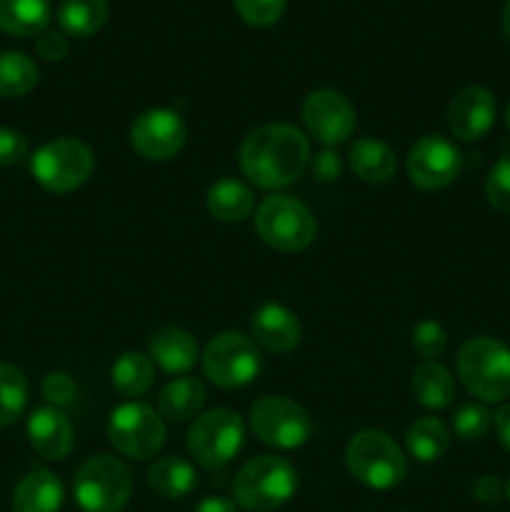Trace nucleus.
<instances>
[{
  "label": "nucleus",
  "mask_w": 510,
  "mask_h": 512,
  "mask_svg": "<svg viewBox=\"0 0 510 512\" xmlns=\"http://www.w3.org/2000/svg\"><path fill=\"white\" fill-rule=\"evenodd\" d=\"M238 160L255 188L278 190L303 175L310 160V143L295 125L268 123L245 135Z\"/></svg>",
  "instance_id": "f257e3e1"
},
{
  "label": "nucleus",
  "mask_w": 510,
  "mask_h": 512,
  "mask_svg": "<svg viewBox=\"0 0 510 512\" xmlns=\"http://www.w3.org/2000/svg\"><path fill=\"white\" fill-rule=\"evenodd\" d=\"M298 490V473L278 455H258L235 473L233 498L248 512H273L283 508Z\"/></svg>",
  "instance_id": "f03ea898"
},
{
  "label": "nucleus",
  "mask_w": 510,
  "mask_h": 512,
  "mask_svg": "<svg viewBox=\"0 0 510 512\" xmlns=\"http://www.w3.org/2000/svg\"><path fill=\"white\" fill-rule=\"evenodd\" d=\"M350 475L365 488L390 490L408 475V460L393 438L383 430H360L345 448Z\"/></svg>",
  "instance_id": "7ed1b4c3"
},
{
  "label": "nucleus",
  "mask_w": 510,
  "mask_h": 512,
  "mask_svg": "<svg viewBox=\"0 0 510 512\" xmlns=\"http://www.w3.org/2000/svg\"><path fill=\"white\" fill-rule=\"evenodd\" d=\"M458 375L483 403L510 398V348L495 338H470L458 353Z\"/></svg>",
  "instance_id": "20e7f679"
},
{
  "label": "nucleus",
  "mask_w": 510,
  "mask_h": 512,
  "mask_svg": "<svg viewBox=\"0 0 510 512\" xmlns=\"http://www.w3.org/2000/svg\"><path fill=\"white\" fill-rule=\"evenodd\" d=\"M75 503L83 512H120L133 495V475L113 455H93L75 473Z\"/></svg>",
  "instance_id": "39448f33"
},
{
  "label": "nucleus",
  "mask_w": 510,
  "mask_h": 512,
  "mask_svg": "<svg viewBox=\"0 0 510 512\" xmlns=\"http://www.w3.org/2000/svg\"><path fill=\"white\" fill-rule=\"evenodd\" d=\"M255 230L260 240L280 253H300L318 233L313 213L293 195H270L255 210Z\"/></svg>",
  "instance_id": "423d86ee"
},
{
  "label": "nucleus",
  "mask_w": 510,
  "mask_h": 512,
  "mask_svg": "<svg viewBox=\"0 0 510 512\" xmlns=\"http://www.w3.org/2000/svg\"><path fill=\"white\" fill-rule=\"evenodd\" d=\"M93 150L78 138H55L40 145L30 158V173L50 193H73L93 175Z\"/></svg>",
  "instance_id": "0eeeda50"
},
{
  "label": "nucleus",
  "mask_w": 510,
  "mask_h": 512,
  "mask_svg": "<svg viewBox=\"0 0 510 512\" xmlns=\"http://www.w3.org/2000/svg\"><path fill=\"white\" fill-rule=\"evenodd\" d=\"M245 425L235 410L215 408L198 415L188 430V453L205 470H220L240 453Z\"/></svg>",
  "instance_id": "6e6552de"
},
{
  "label": "nucleus",
  "mask_w": 510,
  "mask_h": 512,
  "mask_svg": "<svg viewBox=\"0 0 510 512\" xmlns=\"http://www.w3.org/2000/svg\"><path fill=\"white\" fill-rule=\"evenodd\" d=\"M203 373L218 388H243L250 385L260 373V350L253 338L243 333H220L205 345Z\"/></svg>",
  "instance_id": "1a4fd4ad"
},
{
  "label": "nucleus",
  "mask_w": 510,
  "mask_h": 512,
  "mask_svg": "<svg viewBox=\"0 0 510 512\" xmlns=\"http://www.w3.org/2000/svg\"><path fill=\"white\" fill-rule=\"evenodd\" d=\"M250 428L255 438L280 450L300 448L313 435L308 410L285 395H265L250 408Z\"/></svg>",
  "instance_id": "9d476101"
},
{
  "label": "nucleus",
  "mask_w": 510,
  "mask_h": 512,
  "mask_svg": "<svg viewBox=\"0 0 510 512\" xmlns=\"http://www.w3.org/2000/svg\"><path fill=\"white\" fill-rule=\"evenodd\" d=\"M108 440L125 458H155L165 445V423L148 405L125 403L110 413Z\"/></svg>",
  "instance_id": "9b49d317"
},
{
  "label": "nucleus",
  "mask_w": 510,
  "mask_h": 512,
  "mask_svg": "<svg viewBox=\"0 0 510 512\" xmlns=\"http://www.w3.org/2000/svg\"><path fill=\"white\" fill-rule=\"evenodd\" d=\"M188 128L183 118L170 108H153L140 113L130 125V145L145 160H163L175 158L183 150Z\"/></svg>",
  "instance_id": "f8f14e48"
},
{
  "label": "nucleus",
  "mask_w": 510,
  "mask_h": 512,
  "mask_svg": "<svg viewBox=\"0 0 510 512\" xmlns=\"http://www.w3.org/2000/svg\"><path fill=\"white\" fill-rule=\"evenodd\" d=\"M303 123L310 138L323 143L325 148L345 143L355 133V108L343 93L333 88H320L305 98Z\"/></svg>",
  "instance_id": "ddd939ff"
},
{
  "label": "nucleus",
  "mask_w": 510,
  "mask_h": 512,
  "mask_svg": "<svg viewBox=\"0 0 510 512\" xmlns=\"http://www.w3.org/2000/svg\"><path fill=\"white\" fill-rule=\"evenodd\" d=\"M410 183L423 190H440L455 183L463 170V155L443 135H425L408 153Z\"/></svg>",
  "instance_id": "4468645a"
},
{
  "label": "nucleus",
  "mask_w": 510,
  "mask_h": 512,
  "mask_svg": "<svg viewBox=\"0 0 510 512\" xmlns=\"http://www.w3.org/2000/svg\"><path fill=\"white\" fill-rule=\"evenodd\" d=\"M495 113H498V105H495L493 93L483 85H470L450 100L448 128L463 143H475L490 133L495 125Z\"/></svg>",
  "instance_id": "2eb2a0df"
},
{
  "label": "nucleus",
  "mask_w": 510,
  "mask_h": 512,
  "mask_svg": "<svg viewBox=\"0 0 510 512\" xmlns=\"http://www.w3.org/2000/svg\"><path fill=\"white\" fill-rule=\"evenodd\" d=\"M250 330H253L255 345L273 355H285L295 350L300 343V335H303L298 315L278 303L260 305L250 320Z\"/></svg>",
  "instance_id": "dca6fc26"
},
{
  "label": "nucleus",
  "mask_w": 510,
  "mask_h": 512,
  "mask_svg": "<svg viewBox=\"0 0 510 512\" xmlns=\"http://www.w3.org/2000/svg\"><path fill=\"white\" fill-rule=\"evenodd\" d=\"M28 440L45 460H65L73 450V423L58 408H38L28 418Z\"/></svg>",
  "instance_id": "f3484780"
},
{
  "label": "nucleus",
  "mask_w": 510,
  "mask_h": 512,
  "mask_svg": "<svg viewBox=\"0 0 510 512\" xmlns=\"http://www.w3.org/2000/svg\"><path fill=\"white\" fill-rule=\"evenodd\" d=\"M148 355L160 370L170 375L188 373L200 360V348L195 335L183 328H163L153 333L148 345Z\"/></svg>",
  "instance_id": "a211bd4d"
},
{
  "label": "nucleus",
  "mask_w": 510,
  "mask_h": 512,
  "mask_svg": "<svg viewBox=\"0 0 510 512\" xmlns=\"http://www.w3.org/2000/svg\"><path fill=\"white\" fill-rule=\"evenodd\" d=\"M63 483L55 473L35 468L20 478L13 490L15 512H58L63 508Z\"/></svg>",
  "instance_id": "6ab92c4d"
},
{
  "label": "nucleus",
  "mask_w": 510,
  "mask_h": 512,
  "mask_svg": "<svg viewBox=\"0 0 510 512\" xmlns=\"http://www.w3.org/2000/svg\"><path fill=\"white\" fill-rule=\"evenodd\" d=\"M350 170L358 175L363 183L383 185L398 170V160H395V150L388 143L378 138H360L350 145L348 153Z\"/></svg>",
  "instance_id": "aec40b11"
},
{
  "label": "nucleus",
  "mask_w": 510,
  "mask_h": 512,
  "mask_svg": "<svg viewBox=\"0 0 510 512\" xmlns=\"http://www.w3.org/2000/svg\"><path fill=\"white\" fill-rule=\"evenodd\" d=\"M415 400L423 408L443 410L453 405L455 400V380L445 365L438 360H423L418 368L413 370V380H410Z\"/></svg>",
  "instance_id": "412c9836"
},
{
  "label": "nucleus",
  "mask_w": 510,
  "mask_h": 512,
  "mask_svg": "<svg viewBox=\"0 0 510 512\" xmlns=\"http://www.w3.org/2000/svg\"><path fill=\"white\" fill-rule=\"evenodd\" d=\"M208 213L220 223H240L253 213V190L235 178H223L208 188Z\"/></svg>",
  "instance_id": "4be33fe9"
},
{
  "label": "nucleus",
  "mask_w": 510,
  "mask_h": 512,
  "mask_svg": "<svg viewBox=\"0 0 510 512\" xmlns=\"http://www.w3.org/2000/svg\"><path fill=\"white\" fill-rule=\"evenodd\" d=\"M205 385L200 378H185L170 380L158 395V410L163 418L173 420V423H185V420L195 418L205 403Z\"/></svg>",
  "instance_id": "5701e85b"
},
{
  "label": "nucleus",
  "mask_w": 510,
  "mask_h": 512,
  "mask_svg": "<svg viewBox=\"0 0 510 512\" xmlns=\"http://www.w3.org/2000/svg\"><path fill=\"white\" fill-rule=\"evenodd\" d=\"M50 15V0H0V30L15 38L43 33Z\"/></svg>",
  "instance_id": "b1692460"
},
{
  "label": "nucleus",
  "mask_w": 510,
  "mask_h": 512,
  "mask_svg": "<svg viewBox=\"0 0 510 512\" xmlns=\"http://www.w3.org/2000/svg\"><path fill=\"white\" fill-rule=\"evenodd\" d=\"M148 485L153 493H158L165 500H180L190 495L198 485V475L188 460L178 458V455H168L150 465L148 470Z\"/></svg>",
  "instance_id": "393cba45"
},
{
  "label": "nucleus",
  "mask_w": 510,
  "mask_h": 512,
  "mask_svg": "<svg viewBox=\"0 0 510 512\" xmlns=\"http://www.w3.org/2000/svg\"><path fill=\"white\" fill-rule=\"evenodd\" d=\"M408 453L418 463H438L450 448V430L438 418H420L405 433Z\"/></svg>",
  "instance_id": "a878e982"
},
{
  "label": "nucleus",
  "mask_w": 510,
  "mask_h": 512,
  "mask_svg": "<svg viewBox=\"0 0 510 512\" xmlns=\"http://www.w3.org/2000/svg\"><path fill=\"white\" fill-rule=\"evenodd\" d=\"M153 375V360L138 350H128V353L120 355L110 370L113 388L125 398H140L143 393H148L150 385H153Z\"/></svg>",
  "instance_id": "bb28decb"
},
{
  "label": "nucleus",
  "mask_w": 510,
  "mask_h": 512,
  "mask_svg": "<svg viewBox=\"0 0 510 512\" xmlns=\"http://www.w3.org/2000/svg\"><path fill=\"white\" fill-rule=\"evenodd\" d=\"M108 20L105 0H63L58 8V25L65 35L90 38L98 33Z\"/></svg>",
  "instance_id": "cd10ccee"
},
{
  "label": "nucleus",
  "mask_w": 510,
  "mask_h": 512,
  "mask_svg": "<svg viewBox=\"0 0 510 512\" xmlns=\"http://www.w3.org/2000/svg\"><path fill=\"white\" fill-rule=\"evenodd\" d=\"M38 65L18 50L0 53V98H23L38 85Z\"/></svg>",
  "instance_id": "c85d7f7f"
},
{
  "label": "nucleus",
  "mask_w": 510,
  "mask_h": 512,
  "mask_svg": "<svg viewBox=\"0 0 510 512\" xmlns=\"http://www.w3.org/2000/svg\"><path fill=\"white\" fill-rule=\"evenodd\" d=\"M28 405V380L15 365L0 363V428H8Z\"/></svg>",
  "instance_id": "c756f323"
},
{
  "label": "nucleus",
  "mask_w": 510,
  "mask_h": 512,
  "mask_svg": "<svg viewBox=\"0 0 510 512\" xmlns=\"http://www.w3.org/2000/svg\"><path fill=\"white\" fill-rule=\"evenodd\" d=\"M493 425V415L478 403H468L460 405L458 413L453 418V430L460 440L465 443H473V440H480Z\"/></svg>",
  "instance_id": "7c9ffc66"
},
{
  "label": "nucleus",
  "mask_w": 510,
  "mask_h": 512,
  "mask_svg": "<svg viewBox=\"0 0 510 512\" xmlns=\"http://www.w3.org/2000/svg\"><path fill=\"white\" fill-rule=\"evenodd\" d=\"M233 3L245 23L255 25V28H268V25L278 23L288 0H233Z\"/></svg>",
  "instance_id": "2f4dec72"
},
{
  "label": "nucleus",
  "mask_w": 510,
  "mask_h": 512,
  "mask_svg": "<svg viewBox=\"0 0 510 512\" xmlns=\"http://www.w3.org/2000/svg\"><path fill=\"white\" fill-rule=\"evenodd\" d=\"M448 345V333L438 320H423L413 328V348L423 360H435Z\"/></svg>",
  "instance_id": "473e14b6"
},
{
  "label": "nucleus",
  "mask_w": 510,
  "mask_h": 512,
  "mask_svg": "<svg viewBox=\"0 0 510 512\" xmlns=\"http://www.w3.org/2000/svg\"><path fill=\"white\" fill-rule=\"evenodd\" d=\"M485 195L498 213L510 215V153H505L490 170L485 180Z\"/></svg>",
  "instance_id": "72a5a7b5"
},
{
  "label": "nucleus",
  "mask_w": 510,
  "mask_h": 512,
  "mask_svg": "<svg viewBox=\"0 0 510 512\" xmlns=\"http://www.w3.org/2000/svg\"><path fill=\"white\" fill-rule=\"evenodd\" d=\"M40 393L48 400L50 408L60 410L73 403L75 395H78V385H75V380L68 373H50L45 375L43 385H40Z\"/></svg>",
  "instance_id": "f704fd0d"
},
{
  "label": "nucleus",
  "mask_w": 510,
  "mask_h": 512,
  "mask_svg": "<svg viewBox=\"0 0 510 512\" xmlns=\"http://www.w3.org/2000/svg\"><path fill=\"white\" fill-rule=\"evenodd\" d=\"M28 155V140L20 130L0 125V168L20 163Z\"/></svg>",
  "instance_id": "c9c22d12"
},
{
  "label": "nucleus",
  "mask_w": 510,
  "mask_h": 512,
  "mask_svg": "<svg viewBox=\"0 0 510 512\" xmlns=\"http://www.w3.org/2000/svg\"><path fill=\"white\" fill-rule=\"evenodd\" d=\"M310 173L318 183H335L343 175V158L333 148L320 150L310 163Z\"/></svg>",
  "instance_id": "e433bc0d"
},
{
  "label": "nucleus",
  "mask_w": 510,
  "mask_h": 512,
  "mask_svg": "<svg viewBox=\"0 0 510 512\" xmlns=\"http://www.w3.org/2000/svg\"><path fill=\"white\" fill-rule=\"evenodd\" d=\"M35 50H38L40 58L50 60V63H58V60H63L68 55V40L58 30L45 28L43 33L35 35Z\"/></svg>",
  "instance_id": "4c0bfd02"
},
{
  "label": "nucleus",
  "mask_w": 510,
  "mask_h": 512,
  "mask_svg": "<svg viewBox=\"0 0 510 512\" xmlns=\"http://www.w3.org/2000/svg\"><path fill=\"white\" fill-rule=\"evenodd\" d=\"M503 493H505V485L500 483L495 475H480V478L473 483V498L478 500V503L495 505L500 503Z\"/></svg>",
  "instance_id": "58836bf2"
},
{
  "label": "nucleus",
  "mask_w": 510,
  "mask_h": 512,
  "mask_svg": "<svg viewBox=\"0 0 510 512\" xmlns=\"http://www.w3.org/2000/svg\"><path fill=\"white\" fill-rule=\"evenodd\" d=\"M493 423H495V433H498L500 443L510 450V405H503V408L493 415Z\"/></svg>",
  "instance_id": "ea45409f"
},
{
  "label": "nucleus",
  "mask_w": 510,
  "mask_h": 512,
  "mask_svg": "<svg viewBox=\"0 0 510 512\" xmlns=\"http://www.w3.org/2000/svg\"><path fill=\"white\" fill-rule=\"evenodd\" d=\"M195 512H238V508H235L233 500L220 498V495H213V498L200 500Z\"/></svg>",
  "instance_id": "a19ab883"
},
{
  "label": "nucleus",
  "mask_w": 510,
  "mask_h": 512,
  "mask_svg": "<svg viewBox=\"0 0 510 512\" xmlns=\"http://www.w3.org/2000/svg\"><path fill=\"white\" fill-rule=\"evenodd\" d=\"M503 33L508 35V40H510V0H505V5H503Z\"/></svg>",
  "instance_id": "79ce46f5"
},
{
  "label": "nucleus",
  "mask_w": 510,
  "mask_h": 512,
  "mask_svg": "<svg viewBox=\"0 0 510 512\" xmlns=\"http://www.w3.org/2000/svg\"><path fill=\"white\" fill-rule=\"evenodd\" d=\"M505 123H508V130H510V100H508V108H505Z\"/></svg>",
  "instance_id": "37998d69"
},
{
  "label": "nucleus",
  "mask_w": 510,
  "mask_h": 512,
  "mask_svg": "<svg viewBox=\"0 0 510 512\" xmlns=\"http://www.w3.org/2000/svg\"><path fill=\"white\" fill-rule=\"evenodd\" d=\"M505 495H508V500H510V478H508V485H505Z\"/></svg>",
  "instance_id": "c03bdc74"
}]
</instances>
